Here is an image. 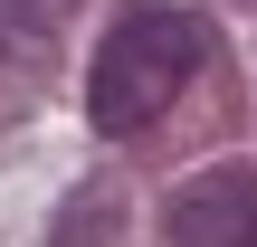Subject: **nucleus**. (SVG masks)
<instances>
[{
    "mask_svg": "<svg viewBox=\"0 0 257 247\" xmlns=\"http://www.w3.org/2000/svg\"><path fill=\"white\" fill-rule=\"evenodd\" d=\"M200 57H210V29H200L191 10H134V19H114L105 48H95V67H86V114H95V133H143V124H162L172 95L200 76Z\"/></svg>",
    "mask_w": 257,
    "mask_h": 247,
    "instance_id": "1",
    "label": "nucleus"
},
{
    "mask_svg": "<svg viewBox=\"0 0 257 247\" xmlns=\"http://www.w3.org/2000/svg\"><path fill=\"white\" fill-rule=\"evenodd\" d=\"M162 247H257V171H200L172 190L162 209Z\"/></svg>",
    "mask_w": 257,
    "mask_h": 247,
    "instance_id": "2",
    "label": "nucleus"
},
{
    "mask_svg": "<svg viewBox=\"0 0 257 247\" xmlns=\"http://www.w3.org/2000/svg\"><path fill=\"white\" fill-rule=\"evenodd\" d=\"M57 247H114V190H86V200L57 219Z\"/></svg>",
    "mask_w": 257,
    "mask_h": 247,
    "instance_id": "3",
    "label": "nucleus"
},
{
    "mask_svg": "<svg viewBox=\"0 0 257 247\" xmlns=\"http://www.w3.org/2000/svg\"><path fill=\"white\" fill-rule=\"evenodd\" d=\"M48 48V0H0V57Z\"/></svg>",
    "mask_w": 257,
    "mask_h": 247,
    "instance_id": "4",
    "label": "nucleus"
}]
</instances>
